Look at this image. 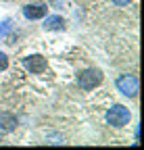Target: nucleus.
Returning <instances> with one entry per match:
<instances>
[{
	"label": "nucleus",
	"instance_id": "0eeeda50",
	"mask_svg": "<svg viewBox=\"0 0 144 150\" xmlns=\"http://www.w3.org/2000/svg\"><path fill=\"white\" fill-rule=\"evenodd\" d=\"M15 125H17V119H15V117H11L9 112L0 115V131H2V134H6V131H13V129H15Z\"/></svg>",
	"mask_w": 144,
	"mask_h": 150
},
{
	"label": "nucleus",
	"instance_id": "f257e3e1",
	"mask_svg": "<svg viewBox=\"0 0 144 150\" xmlns=\"http://www.w3.org/2000/svg\"><path fill=\"white\" fill-rule=\"evenodd\" d=\"M130 119H132V112H130V108H125L123 104H113L109 110H106V123L113 125V127L128 125Z\"/></svg>",
	"mask_w": 144,
	"mask_h": 150
},
{
	"label": "nucleus",
	"instance_id": "7ed1b4c3",
	"mask_svg": "<svg viewBox=\"0 0 144 150\" xmlns=\"http://www.w3.org/2000/svg\"><path fill=\"white\" fill-rule=\"evenodd\" d=\"M138 88H140V83H138L136 75H121V77L117 79V90L123 94V96L134 98L138 94Z\"/></svg>",
	"mask_w": 144,
	"mask_h": 150
},
{
	"label": "nucleus",
	"instance_id": "39448f33",
	"mask_svg": "<svg viewBox=\"0 0 144 150\" xmlns=\"http://www.w3.org/2000/svg\"><path fill=\"white\" fill-rule=\"evenodd\" d=\"M46 13H48V8H46L44 4H27V6H23V15H25L27 19H31V21L44 19Z\"/></svg>",
	"mask_w": 144,
	"mask_h": 150
},
{
	"label": "nucleus",
	"instance_id": "6e6552de",
	"mask_svg": "<svg viewBox=\"0 0 144 150\" xmlns=\"http://www.w3.org/2000/svg\"><path fill=\"white\" fill-rule=\"evenodd\" d=\"M6 67H9V56L4 52H0V73L6 71Z\"/></svg>",
	"mask_w": 144,
	"mask_h": 150
},
{
	"label": "nucleus",
	"instance_id": "1a4fd4ad",
	"mask_svg": "<svg viewBox=\"0 0 144 150\" xmlns=\"http://www.w3.org/2000/svg\"><path fill=\"white\" fill-rule=\"evenodd\" d=\"M11 25H13V23H9V21H6V23H0V35H4V33L11 29Z\"/></svg>",
	"mask_w": 144,
	"mask_h": 150
},
{
	"label": "nucleus",
	"instance_id": "f03ea898",
	"mask_svg": "<svg viewBox=\"0 0 144 150\" xmlns=\"http://www.w3.org/2000/svg\"><path fill=\"white\" fill-rule=\"evenodd\" d=\"M102 81V73L98 69H86L77 75V86L82 90H94Z\"/></svg>",
	"mask_w": 144,
	"mask_h": 150
},
{
	"label": "nucleus",
	"instance_id": "9d476101",
	"mask_svg": "<svg viewBox=\"0 0 144 150\" xmlns=\"http://www.w3.org/2000/svg\"><path fill=\"white\" fill-rule=\"evenodd\" d=\"M113 2H115L117 6H128V4L132 2V0H113Z\"/></svg>",
	"mask_w": 144,
	"mask_h": 150
},
{
	"label": "nucleus",
	"instance_id": "20e7f679",
	"mask_svg": "<svg viewBox=\"0 0 144 150\" xmlns=\"http://www.w3.org/2000/svg\"><path fill=\"white\" fill-rule=\"evenodd\" d=\"M23 65L29 73H44L46 71V59L40 54H31V56H25L23 59Z\"/></svg>",
	"mask_w": 144,
	"mask_h": 150
},
{
	"label": "nucleus",
	"instance_id": "423d86ee",
	"mask_svg": "<svg viewBox=\"0 0 144 150\" xmlns=\"http://www.w3.org/2000/svg\"><path fill=\"white\" fill-rule=\"evenodd\" d=\"M63 27H65V19L59 17V15L44 19V29H48V31H59V29H63Z\"/></svg>",
	"mask_w": 144,
	"mask_h": 150
}]
</instances>
